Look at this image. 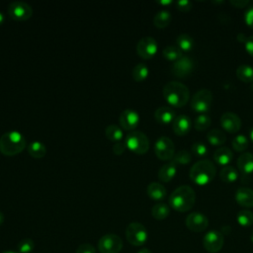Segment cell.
Instances as JSON below:
<instances>
[{"instance_id":"277c9868","label":"cell","mask_w":253,"mask_h":253,"mask_svg":"<svg viewBox=\"0 0 253 253\" xmlns=\"http://www.w3.org/2000/svg\"><path fill=\"white\" fill-rule=\"evenodd\" d=\"M26 139L18 130H10L0 137V151L8 156L22 152L26 147Z\"/></svg>"},{"instance_id":"5b68a950","label":"cell","mask_w":253,"mask_h":253,"mask_svg":"<svg viewBox=\"0 0 253 253\" xmlns=\"http://www.w3.org/2000/svg\"><path fill=\"white\" fill-rule=\"evenodd\" d=\"M126 147L136 154H144L149 148V139L147 135L140 130H132L126 136Z\"/></svg>"},{"instance_id":"836d02e7","label":"cell","mask_w":253,"mask_h":253,"mask_svg":"<svg viewBox=\"0 0 253 253\" xmlns=\"http://www.w3.org/2000/svg\"><path fill=\"white\" fill-rule=\"evenodd\" d=\"M191 161H192L191 153L186 149H181L175 152L174 157L172 159V162L175 165H186V164H189Z\"/></svg>"},{"instance_id":"d590c367","label":"cell","mask_w":253,"mask_h":253,"mask_svg":"<svg viewBox=\"0 0 253 253\" xmlns=\"http://www.w3.org/2000/svg\"><path fill=\"white\" fill-rule=\"evenodd\" d=\"M231 144H232V147L235 151L242 152V151L247 149V147L249 145V142H248V138L245 135L238 134L233 138Z\"/></svg>"},{"instance_id":"f907efd6","label":"cell","mask_w":253,"mask_h":253,"mask_svg":"<svg viewBox=\"0 0 253 253\" xmlns=\"http://www.w3.org/2000/svg\"><path fill=\"white\" fill-rule=\"evenodd\" d=\"M250 138H251V140L253 141V127H252V129L250 130Z\"/></svg>"},{"instance_id":"8fae6325","label":"cell","mask_w":253,"mask_h":253,"mask_svg":"<svg viewBox=\"0 0 253 253\" xmlns=\"http://www.w3.org/2000/svg\"><path fill=\"white\" fill-rule=\"evenodd\" d=\"M158 44L154 38L144 37L140 39L136 44V53L144 59L152 58L157 52Z\"/></svg>"},{"instance_id":"60d3db41","label":"cell","mask_w":253,"mask_h":253,"mask_svg":"<svg viewBox=\"0 0 253 253\" xmlns=\"http://www.w3.org/2000/svg\"><path fill=\"white\" fill-rule=\"evenodd\" d=\"M244 21L248 27L253 29V5L247 7L244 13Z\"/></svg>"},{"instance_id":"f5cc1de1","label":"cell","mask_w":253,"mask_h":253,"mask_svg":"<svg viewBox=\"0 0 253 253\" xmlns=\"http://www.w3.org/2000/svg\"><path fill=\"white\" fill-rule=\"evenodd\" d=\"M251 240H252V242H253V231H252V234H251Z\"/></svg>"},{"instance_id":"816d5d0a","label":"cell","mask_w":253,"mask_h":253,"mask_svg":"<svg viewBox=\"0 0 253 253\" xmlns=\"http://www.w3.org/2000/svg\"><path fill=\"white\" fill-rule=\"evenodd\" d=\"M2 253H19V252H15V251H10V250H6V251H4V252H2Z\"/></svg>"},{"instance_id":"74e56055","label":"cell","mask_w":253,"mask_h":253,"mask_svg":"<svg viewBox=\"0 0 253 253\" xmlns=\"http://www.w3.org/2000/svg\"><path fill=\"white\" fill-rule=\"evenodd\" d=\"M17 248L19 253H31L35 248V242L31 238H24L18 243Z\"/></svg>"},{"instance_id":"d6a6232c","label":"cell","mask_w":253,"mask_h":253,"mask_svg":"<svg viewBox=\"0 0 253 253\" xmlns=\"http://www.w3.org/2000/svg\"><path fill=\"white\" fill-rule=\"evenodd\" d=\"M163 56L170 60V61H176L178 59H180L183 54H182V50L178 47V46H174V45H168L166 46L163 51H162Z\"/></svg>"},{"instance_id":"7c38bea8","label":"cell","mask_w":253,"mask_h":253,"mask_svg":"<svg viewBox=\"0 0 253 253\" xmlns=\"http://www.w3.org/2000/svg\"><path fill=\"white\" fill-rule=\"evenodd\" d=\"M203 245L208 252L216 253L220 251L223 246V235L217 230H211L205 234Z\"/></svg>"},{"instance_id":"3957f363","label":"cell","mask_w":253,"mask_h":253,"mask_svg":"<svg viewBox=\"0 0 253 253\" xmlns=\"http://www.w3.org/2000/svg\"><path fill=\"white\" fill-rule=\"evenodd\" d=\"M216 173L213 163L208 159H202L196 162L190 169V179L199 186H204L212 181Z\"/></svg>"},{"instance_id":"484cf974","label":"cell","mask_w":253,"mask_h":253,"mask_svg":"<svg viewBox=\"0 0 253 253\" xmlns=\"http://www.w3.org/2000/svg\"><path fill=\"white\" fill-rule=\"evenodd\" d=\"M236 76L242 82H253V67L247 64L239 65L236 69Z\"/></svg>"},{"instance_id":"8992f818","label":"cell","mask_w":253,"mask_h":253,"mask_svg":"<svg viewBox=\"0 0 253 253\" xmlns=\"http://www.w3.org/2000/svg\"><path fill=\"white\" fill-rule=\"evenodd\" d=\"M126 237L128 243L133 246L143 245L148 237L145 226L140 222H130L126 229Z\"/></svg>"},{"instance_id":"f35d334b","label":"cell","mask_w":253,"mask_h":253,"mask_svg":"<svg viewBox=\"0 0 253 253\" xmlns=\"http://www.w3.org/2000/svg\"><path fill=\"white\" fill-rule=\"evenodd\" d=\"M192 152L197 157H205L208 154V147L202 141H196L192 144Z\"/></svg>"},{"instance_id":"44dd1931","label":"cell","mask_w":253,"mask_h":253,"mask_svg":"<svg viewBox=\"0 0 253 253\" xmlns=\"http://www.w3.org/2000/svg\"><path fill=\"white\" fill-rule=\"evenodd\" d=\"M146 193H147L148 197L154 201L163 200L167 194L165 187L158 182L150 183L146 188Z\"/></svg>"},{"instance_id":"6da1fadb","label":"cell","mask_w":253,"mask_h":253,"mask_svg":"<svg viewBox=\"0 0 253 253\" xmlns=\"http://www.w3.org/2000/svg\"><path fill=\"white\" fill-rule=\"evenodd\" d=\"M164 99L171 106L176 108L184 107L190 99V91L188 87L179 81H170L163 87Z\"/></svg>"},{"instance_id":"ab89813d","label":"cell","mask_w":253,"mask_h":253,"mask_svg":"<svg viewBox=\"0 0 253 253\" xmlns=\"http://www.w3.org/2000/svg\"><path fill=\"white\" fill-rule=\"evenodd\" d=\"M175 5H176V8L181 11V12H189L192 7H193V3L191 1H188V0H180V1H177L175 2Z\"/></svg>"},{"instance_id":"4316f807","label":"cell","mask_w":253,"mask_h":253,"mask_svg":"<svg viewBox=\"0 0 253 253\" xmlns=\"http://www.w3.org/2000/svg\"><path fill=\"white\" fill-rule=\"evenodd\" d=\"M207 139L211 145L219 146L225 142L226 135L220 129L213 128L207 133Z\"/></svg>"},{"instance_id":"603a6c76","label":"cell","mask_w":253,"mask_h":253,"mask_svg":"<svg viewBox=\"0 0 253 253\" xmlns=\"http://www.w3.org/2000/svg\"><path fill=\"white\" fill-rule=\"evenodd\" d=\"M176 171L177 167L172 161L166 163L163 166H161L160 169L158 170V179L164 183L170 182L176 175Z\"/></svg>"},{"instance_id":"1f68e13d","label":"cell","mask_w":253,"mask_h":253,"mask_svg":"<svg viewBox=\"0 0 253 253\" xmlns=\"http://www.w3.org/2000/svg\"><path fill=\"white\" fill-rule=\"evenodd\" d=\"M178 47L182 51H190L194 47V40L188 34H181L176 40Z\"/></svg>"},{"instance_id":"d6986e66","label":"cell","mask_w":253,"mask_h":253,"mask_svg":"<svg viewBox=\"0 0 253 253\" xmlns=\"http://www.w3.org/2000/svg\"><path fill=\"white\" fill-rule=\"evenodd\" d=\"M154 118L158 123L168 125L173 123L174 119L176 118V114L175 111L170 107H160L154 112Z\"/></svg>"},{"instance_id":"bcb514c9","label":"cell","mask_w":253,"mask_h":253,"mask_svg":"<svg viewBox=\"0 0 253 253\" xmlns=\"http://www.w3.org/2000/svg\"><path fill=\"white\" fill-rule=\"evenodd\" d=\"M157 3L160 5H170V4H172V1L171 0H159V1H157Z\"/></svg>"},{"instance_id":"4dcf8cb0","label":"cell","mask_w":253,"mask_h":253,"mask_svg":"<svg viewBox=\"0 0 253 253\" xmlns=\"http://www.w3.org/2000/svg\"><path fill=\"white\" fill-rule=\"evenodd\" d=\"M148 73H149L148 66L143 62H139L133 67L131 75H132V78L135 81L140 82V81H143L147 78Z\"/></svg>"},{"instance_id":"d4e9b609","label":"cell","mask_w":253,"mask_h":253,"mask_svg":"<svg viewBox=\"0 0 253 253\" xmlns=\"http://www.w3.org/2000/svg\"><path fill=\"white\" fill-rule=\"evenodd\" d=\"M171 14L167 10H160L158 11L155 16L153 17V24L156 28L163 29L167 27L171 22Z\"/></svg>"},{"instance_id":"ba28073f","label":"cell","mask_w":253,"mask_h":253,"mask_svg":"<svg viewBox=\"0 0 253 253\" xmlns=\"http://www.w3.org/2000/svg\"><path fill=\"white\" fill-rule=\"evenodd\" d=\"M123 248L121 237L115 233H107L103 235L98 242L100 253H119Z\"/></svg>"},{"instance_id":"c3c4849f","label":"cell","mask_w":253,"mask_h":253,"mask_svg":"<svg viewBox=\"0 0 253 253\" xmlns=\"http://www.w3.org/2000/svg\"><path fill=\"white\" fill-rule=\"evenodd\" d=\"M4 21H5V16H4V14L0 11V26L4 23Z\"/></svg>"},{"instance_id":"7dc6e473","label":"cell","mask_w":253,"mask_h":253,"mask_svg":"<svg viewBox=\"0 0 253 253\" xmlns=\"http://www.w3.org/2000/svg\"><path fill=\"white\" fill-rule=\"evenodd\" d=\"M136 253H151V251L148 250L147 248H141V249H139Z\"/></svg>"},{"instance_id":"ee69618b","label":"cell","mask_w":253,"mask_h":253,"mask_svg":"<svg viewBox=\"0 0 253 253\" xmlns=\"http://www.w3.org/2000/svg\"><path fill=\"white\" fill-rule=\"evenodd\" d=\"M229 3L236 8H245L250 4V1H248V0H230Z\"/></svg>"},{"instance_id":"2e32d148","label":"cell","mask_w":253,"mask_h":253,"mask_svg":"<svg viewBox=\"0 0 253 253\" xmlns=\"http://www.w3.org/2000/svg\"><path fill=\"white\" fill-rule=\"evenodd\" d=\"M220 125L222 128L227 132L235 133L241 127V120L236 114L226 112L220 117Z\"/></svg>"},{"instance_id":"7402d4cb","label":"cell","mask_w":253,"mask_h":253,"mask_svg":"<svg viewBox=\"0 0 253 253\" xmlns=\"http://www.w3.org/2000/svg\"><path fill=\"white\" fill-rule=\"evenodd\" d=\"M233 158V153L228 147H219L213 152V160L218 165L226 166L228 165Z\"/></svg>"},{"instance_id":"f6af8a7d","label":"cell","mask_w":253,"mask_h":253,"mask_svg":"<svg viewBox=\"0 0 253 253\" xmlns=\"http://www.w3.org/2000/svg\"><path fill=\"white\" fill-rule=\"evenodd\" d=\"M245 44V49L246 51L251 55L253 56V36L251 37H248L244 42Z\"/></svg>"},{"instance_id":"f546056e","label":"cell","mask_w":253,"mask_h":253,"mask_svg":"<svg viewBox=\"0 0 253 253\" xmlns=\"http://www.w3.org/2000/svg\"><path fill=\"white\" fill-rule=\"evenodd\" d=\"M170 213L169 207L164 203H158L155 204L151 209V214L155 219L162 220L166 218Z\"/></svg>"},{"instance_id":"8d00e7d4","label":"cell","mask_w":253,"mask_h":253,"mask_svg":"<svg viewBox=\"0 0 253 253\" xmlns=\"http://www.w3.org/2000/svg\"><path fill=\"white\" fill-rule=\"evenodd\" d=\"M211 118L206 114H202L196 118L194 126L197 130L203 131V130H206L207 128H209V126H211Z\"/></svg>"},{"instance_id":"db71d44e","label":"cell","mask_w":253,"mask_h":253,"mask_svg":"<svg viewBox=\"0 0 253 253\" xmlns=\"http://www.w3.org/2000/svg\"><path fill=\"white\" fill-rule=\"evenodd\" d=\"M251 89L253 90V83H252V85H251Z\"/></svg>"},{"instance_id":"83f0119b","label":"cell","mask_w":253,"mask_h":253,"mask_svg":"<svg viewBox=\"0 0 253 253\" xmlns=\"http://www.w3.org/2000/svg\"><path fill=\"white\" fill-rule=\"evenodd\" d=\"M219 178L224 183H233L238 178L237 170L232 166L226 165L219 171Z\"/></svg>"},{"instance_id":"ac0fdd59","label":"cell","mask_w":253,"mask_h":253,"mask_svg":"<svg viewBox=\"0 0 253 253\" xmlns=\"http://www.w3.org/2000/svg\"><path fill=\"white\" fill-rule=\"evenodd\" d=\"M235 201L236 203L244 208L253 207V190L250 188H239L235 192Z\"/></svg>"},{"instance_id":"e0dca14e","label":"cell","mask_w":253,"mask_h":253,"mask_svg":"<svg viewBox=\"0 0 253 253\" xmlns=\"http://www.w3.org/2000/svg\"><path fill=\"white\" fill-rule=\"evenodd\" d=\"M173 131L177 135H186L191 130V120L186 115L177 116L172 123Z\"/></svg>"},{"instance_id":"ffe728a7","label":"cell","mask_w":253,"mask_h":253,"mask_svg":"<svg viewBox=\"0 0 253 253\" xmlns=\"http://www.w3.org/2000/svg\"><path fill=\"white\" fill-rule=\"evenodd\" d=\"M237 168L244 175H249L253 172V154L244 152L237 158Z\"/></svg>"},{"instance_id":"681fc988","label":"cell","mask_w":253,"mask_h":253,"mask_svg":"<svg viewBox=\"0 0 253 253\" xmlns=\"http://www.w3.org/2000/svg\"><path fill=\"white\" fill-rule=\"evenodd\" d=\"M4 222V214L2 211H0V225Z\"/></svg>"},{"instance_id":"f1b7e54d","label":"cell","mask_w":253,"mask_h":253,"mask_svg":"<svg viewBox=\"0 0 253 253\" xmlns=\"http://www.w3.org/2000/svg\"><path fill=\"white\" fill-rule=\"evenodd\" d=\"M105 133H106V136L108 137V139H110L113 142L121 141L123 138V134H124L122 127L115 124L109 125L105 129Z\"/></svg>"},{"instance_id":"e575fe53","label":"cell","mask_w":253,"mask_h":253,"mask_svg":"<svg viewBox=\"0 0 253 253\" xmlns=\"http://www.w3.org/2000/svg\"><path fill=\"white\" fill-rule=\"evenodd\" d=\"M236 219L241 226H250L253 223V212L249 210L239 211Z\"/></svg>"},{"instance_id":"5bb4252c","label":"cell","mask_w":253,"mask_h":253,"mask_svg":"<svg viewBox=\"0 0 253 253\" xmlns=\"http://www.w3.org/2000/svg\"><path fill=\"white\" fill-rule=\"evenodd\" d=\"M119 122L123 129L132 130L139 124V115L133 109H125L120 115Z\"/></svg>"},{"instance_id":"52a82bcc","label":"cell","mask_w":253,"mask_h":253,"mask_svg":"<svg viewBox=\"0 0 253 253\" xmlns=\"http://www.w3.org/2000/svg\"><path fill=\"white\" fill-rule=\"evenodd\" d=\"M212 93L208 89H201L197 91L191 100V107L195 112L207 113L212 104Z\"/></svg>"},{"instance_id":"9a60e30c","label":"cell","mask_w":253,"mask_h":253,"mask_svg":"<svg viewBox=\"0 0 253 253\" xmlns=\"http://www.w3.org/2000/svg\"><path fill=\"white\" fill-rule=\"evenodd\" d=\"M209 225L208 217L201 212H191L186 218V226L194 232H202Z\"/></svg>"},{"instance_id":"b9f144b4","label":"cell","mask_w":253,"mask_h":253,"mask_svg":"<svg viewBox=\"0 0 253 253\" xmlns=\"http://www.w3.org/2000/svg\"><path fill=\"white\" fill-rule=\"evenodd\" d=\"M76 253H96V249L93 245L89 243H83L78 246Z\"/></svg>"},{"instance_id":"30bf717a","label":"cell","mask_w":253,"mask_h":253,"mask_svg":"<svg viewBox=\"0 0 253 253\" xmlns=\"http://www.w3.org/2000/svg\"><path fill=\"white\" fill-rule=\"evenodd\" d=\"M9 16L16 21H26L33 15V8L24 1H13L8 6Z\"/></svg>"},{"instance_id":"7a4b0ae2","label":"cell","mask_w":253,"mask_h":253,"mask_svg":"<svg viewBox=\"0 0 253 253\" xmlns=\"http://www.w3.org/2000/svg\"><path fill=\"white\" fill-rule=\"evenodd\" d=\"M196 201V193L192 187L183 185L175 189L169 197V204L177 211L185 212L190 211Z\"/></svg>"},{"instance_id":"4fadbf2b","label":"cell","mask_w":253,"mask_h":253,"mask_svg":"<svg viewBox=\"0 0 253 253\" xmlns=\"http://www.w3.org/2000/svg\"><path fill=\"white\" fill-rule=\"evenodd\" d=\"M194 69V60L189 56H182L180 59L176 60L172 67V73L179 78L187 77L192 73Z\"/></svg>"},{"instance_id":"cb8c5ba5","label":"cell","mask_w":253,"mask_h":253,"mask_svg":"<svg viewBox=\"0 0 253 253\" xmlns=\"http://www.w3.org/2000/svg\"><path fill=\"white\" fill-rule=\"evenodd\" d=\"M28 152L34 158H42L46 153L45 145L40 140H33L28 145Z\"/></svg>"},{"instance_id":"9c48e42d","label":"cell","mask_w":253,"mask_h":253,"mask_svg":"<svg viewBox=\"0 0 253 253\" xmlns=\"http://www.w3.org/2000/svg\"><path fill=\"white\" fill-rule=\"evenodd\" d=\"M154 152L160 160H171L175 154V145L168 136H160L155 141Z\"/></svg>"},{"instance_id":"7bdbcfd3","label":"cell","mask_w":253,"mask_h":253,"mask_svg":"<svg viewBox=\"0 0 253 253\" xmlns=\"http://www.w3.org/2000/svg\"><path fill=\"white\" fill-rule=\"evenodd\" d=\"M126 144L125 141H118V142H115L114 145H113V151L115 154L117 155H120L122 153L125 152V150L126 149Z\"/></svg>"}]
</instances>
